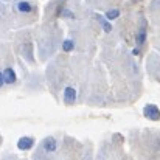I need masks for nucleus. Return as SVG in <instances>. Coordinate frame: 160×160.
Here are the masks:
<instances>
[{
    "mask_svg": "<svg viewBox=\"0 0 160 160\" xmlns=\"http://www.w3.org/2000/svg\"><path fill=\"white\" fill-rule=\"evenodd\" d=\"M97 19L100 20V23H101V27H103V30H104L106 33H110V31H112V25L107 22L106 19H103L101 16H97Z\"/></svg>",
    "mask_w": 160,
    "mask_h": 160,
    "instance_id": "6e6552de",
    "label": "nucleus"
},
{
    "mask_svg": "<svg viewBox=\"0 0 160 160\" xmlns=\"http://www.w3.org/2000/svg\"><path fill=\"white\" fill-rule=\"evenodd\" d=\"M73 48H75V42H73V41L65 39V41L62 42V50H64V52H72Z\"/></svg>",
    "mask_w": 160,
    "mask_h": 160,
    "instance_id": "1a4fd4ad",
    "label": "nucleus"
},
{
    "mask_svg": "<svg viewBox=\"0 0 160 160\" xmlns=\"http://www.w3.org/2000/svg\"><path fill=\"white\" fill-rule=\"evenodd\" d=\"M145 41H146V27H145V25H142V27H140V30H138V33H137L135 42H137V45H138V47H142V45L145 44Z\"/></svg>",
    "mask_w": 160,
    "mask_h": 160,
    "instance_id": "423d86ee",
    "label": "nucleus"
},
{
    "mask_svg": "<svg viewBox=\"0 0 160 160\" xmlns=\"http://www.w3.org/2000/svg\"><path fill=\"white\" fill-rule=\"evenodd\" d=\"M3 76H5V82H6V84H14V82L17 81L16 72H14L12 68H9V67L3 70Z\"/></svg>",
    "mask_w": 160,
    "mask_h": 160,
    "instance_id": "39448f33",
    "label": "nucleus"
},
{
    "mask_svg": "<svg viewBox=\"0 0 160 160\" xmlns=\"http://www.w3.org/2000/svg\"><path fill=\"white\" fill-rule=\"evenodd\" d=\"M17 11L19 12H31L33 11V5L30 2H27V0H22V2L17 3Z\"/></svg>",
    "mask_w": 160,
    "mask_h": 160,
    "instance_id": "0eeeda50",
    "label": "nucleus"
},
{
    "mask_svg": "<svg viewBox=\"0 0 160 160\" xmlns=\"http://www.w3.org/2000/svg\"><path fill=\"white\" fill-rule=\"evenodd\" d=\"M118 16H120V11H118V9H109L106 12L107 20H113V19H117Z\"/></svg>",
    "mask_w": 160,
    "mask_h": 160,
    "instance_id": "9d476101",
    "label": "nucleus"
},
{
    "mask_svg": "<svg viewBox=\"0 0 160 160\" xmlns=\"http://www.w3.org/2000/svg\"><path fill=\"white\" fill-rule=\"evenodd\" d=\"M42 146H44V149L47 152H53V151H56V148H58V142H56V138H53V137H47L42 142Z\"/></svg>",
    "mask_w": 160,
    "mask_h": 160,
    "instance_id": "20e7f679",
    "label": "nucleus"
},
{
    "mask_svg": "<svg viewBox=\"0 0 160 160\" xmlns=\"http://www.w3.org/2000/svg\"><path fill=\"white\" fill-rule=\"evenodd\" d=\"M143 115L151 120V121H159L160 120V109L156 104H146L143 107Z\"/></svg>",
    "mask_w": 160,
    "mask_h": 160,
    "instance_id": "f257e3e1",
    "label": "nucleus"
},
{
    "mask_svg": "<svg viewBox=\"0 0 160 160\" xmlns=\"http://www.w3.org/2000/svg\"><path fill=\"white\" fill-rule=\"evenodd\" d=\"M62 16H67V17H73V14L68 11V9H65V11H62Z\"/></svg>",
    "mask_w": 160,
    "mask_h": 160,
    "instance_id": "9b49d317",
    "label": "nucleus"
},
{
    "mask_svg": "<svg viewBox=\"0 0 160 160\" xmlns=\"http://www.w3.org/2000/svg\"><path fill=\"white\" fill-rule=\"evenodd\" d=\"M75 100H76V90L73 87H70V86L65 87L64 89V101L72 104V103H75Z\"/></svg>",
    "mask_w": 160,
    "mask_h": 160,
    "instance_id": "7ed1b4c3",
    "label": "nucleus"
},
{
    "mask_svg": "<svg viewBox=\"0 0 160 160\" xmlns=\"http://www.w3.org/2000/svg\"><path fill=\"white\" fill-rule=\"evenodd\" d=\"M3 82H5V76H3V72H0V87L3 86Z\"/></svg>",
    "mask_w": 160,
    "mask_h": 160,
    "instance_id": "f8f14e48",
    "label": "nucleus"
},
{
    "mask_svg": "<svg viewBox=\"0 0 160 160\" xmlns=\"http://www.w3.org/2000/svg\"><path fill=\"white\" fill-rule=\"evenodd\" d=\"M33 145H34V140L31 137H20L19 142H17V148L20 151H28V149L33 148Z\"/></svg>",
    "mask_w": 160,
    "mask_h": 160,
    "instance_id": "f03ea898",
    "label": "nucleus"
},
{
    "mask_svg": "<svg viewBox=\"0 0 160 160\" xmlns=\"http://www.w3.org/2000/svg\"><path fill=\"white\" fill-rule=\"evenodd\" d=\"M157 3H159V5H160V0H159V2H157Z\"/></svg>",
    "mask_w": 160,
    "mask_h": 160,
    "instance_id": "ddd939ff",
    "label": "nucleus"
}]
</instances>
